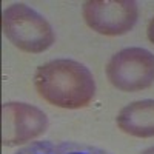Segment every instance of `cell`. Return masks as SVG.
<instances>
[{
	"label": "cell",
	"mask_w": 154,
	"mask_h": 154,
	"mask_svg": "<svg viewBox=\"0 0 154 154\" xmlns=\"http://www.w3.org/2000/svg\"><path fill=\"white\" fill-rule=\"evenodd\" d=\"M34 86L48 103L66 109L89 105L96 94L91 71L71 59H56L38 66L34 74Z\"/></svg>",
	"instance_id": "obj_1"
},
{
	"label": "cell",
	"mask_w": 154,
	"mask_h": 154,
	"mask_svg": "<svg viewBox=\"0 0 154 154\" xmlns=\"http://www.w3.org/2000/svg\"><path fill=\"white\" fill-rule=\"evenodd\" d=\"M3 34L25 53H43L54 43L56 35L49 22L25 3H14L3 11Z\"/></svg>",
	"instance_id": "obj_2"
},
{
	"label": "cell",
	"mask_w": 154,
	"mask_h": 154,
	"mask_svg": "<svg viewBox=\"0 0 154 154\" xmlns=\"http://www.w3.org/2000/svg\"><path fill=\"white\" fill-rule=\"evenodd\" d=\"M106 75L120 91H142L154 83V54L143 48H125L106 65Z\"/></svg>",
	"instance_id": "obj_3"
},
{
	"label": "cell",
	"mask_w": 154,
	"mask_h": 154,
	"mask_svg": "<svg viewBox=\"0 0 154 154\" xmlns=\"http://www.w3.org/2000/svg\"><path fill=\"white\" fill-rule=\"evenodd\" d=\"M83 19L91 29L103 35H122L131 31L139 17L133 0H89L83 3Z\"/></svg>",
	"instance_id": "obj_4"
},
{
	"label": "cell",
	"mask_w": 154,
	"mask_h": 154,
	"mask_svg": "<svg viewBox=\"0 0 154 154\" xmlns=\"http://www.w3.org/2000/svg\"><path fill=\"white\" fill-rule=\"evenodd\" d=\"M48 128L46 114L37 106L8 102L2 106V142L5 146H17L31 142Z\"/></svg>",
	"instance_id": "obj_5"
},
{
	"label": "cell",
	"mask_w": 154,
	"mask_h": 154,
	"mask_svg": "<svg viewBox=\"0 0 154 154\" xmlns=\"http://www.w3.org/2000/svg\"><path fill=\"white\" fill-rule=\"evenodd\" d=\"M117 126L134 137H154V100H139L122 108Z\"/></svg>",
	"instance_id": "obj_6"
},
{
	"label": "cell",
	"mask_w": 154,
	"mask_h": 154,
	"mask_svg": "<svg viewBox=\"0 0 154 154\" xmlns=\"http://www.w3.org/2000/svg\"><path fill=\"white\" fill-rule=\"evenodd\" d=\"M16 154H111V152L85 143L63 142V140L62 142L42 140V142H34L19 149Z\"/></svg>",
	"instance_id": "obj_7"
},
{
	"label": "cell",
	"mask_w": 154,
	"mask_h": 154,
	"mask_svg": "<svg viewBox=\"0 0 154 154\" xmlns=\"http://www.w3.org/2000/svg\"><path fill=\"white\" fill-rule=\"evenodd\" d=\"M148 38H149V40L154 43V19L149 22V25H148Z\"/></svg>",
	"instance_id": "obj_8"
},
{
	"label": "cell",
	"mask_w": 154,
	"mask_h": 154,
	"mask_svg": "<svg viewBox=\"0 0 154 154\" xmlns=\"http://www.w3.org/2000/svg\"><path fill=\"white\" fill-rule=\"evenodd\" d=\"M142 154H154V146H152V148H149V149H146V151H143Z\"/></svg>",
	"instance_id": "obj_9"
}]
</instances>
